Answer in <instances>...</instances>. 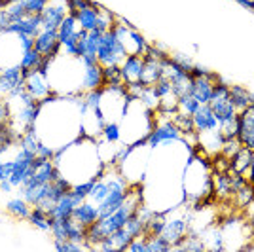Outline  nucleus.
<instances>
[{
  "mask_svg": "<svg viewBox=\"0 0 254 252\" xmlns=\"http://www.w3.org/2000/svg\"><path fill=\"white\" fill-rule=\"evenodd\" d=\"M52 0H23L21 4L25 6V10L29 15H34V13H42L44 8L50 4Z\"/></svg>",
  "mask_w": 254,
  "mask_h": 252,
  "instance_id": "obj_31",
  "label": "nucleus"
},
{
  "mask_svg": "<svg viewBox=\"0 0 254 252\" xmlns=\"http://www.w3.org/2000/svg\"><path fill=\"white\" fill-rule=\"evenodd\" d=\"M249 224H251V233L254 239V199L249 203Z\"/></svg>",
  "mask_w": 254,
  "mask_h": 252,
  "instance_id": "obj_42",
  "label": "nucleus"
},
{
  "mask_svg": "<svg viewBox=\"0 0 254 252\" xmlns=\"http://www.w3.org/2000/svg\"><path fill=\"white\" fill-rule=\"evenodd\" d=\"M2 34H27V36H32L36 38L40 31H42V13H34V15H27L25 19L17 23H10L8 27H2L0 29Z\"/></svg>",
  "mask_w": 254,
  "mask_h": 252,
  "instance_id": "obj_4",
  "label": "nucleus"
},
{
  "mask_svg": "<svg viewBox=\"0 0 254 252\" xmlns=\"http://www.w3.org/2000/svg\"><path fill=\"white\" fill-rule=\"evenodd\" d=\"M8 118H10V106H8L6 101L0 99V124H4Z\"/></svg>",
  "mask_w": 254,
  "mask_h": 252,
  "instance_id": "obj_41",
  "label": "nucleus"
},
{
  "mask_svg": "<svg viewBox=\"0 0 254 252\" xmlns=\"http://www.w3.org/2000/svg\"><path fill=\"white\" fill-rule=\"evenodd\" d=\"M186 231H188V222L184 218H180V216H175L171 220H165V228L161 231V237L165 241H169L173 245V249H175L186 237Z\"/></svg>",
  "mask_w": 254,
  "mask_h": 252,
  "instance_id": "obj_11",
  "label": "nucleus"
},
{
  "mask_svg": "<svg viewBox=\"0 0 254 252\" xmlns=\"http://www.w3.org/2000/svg\"><path fill=\"white\" fill-rule=\"evenodd\" d=\"M173 140H182V133H180V129L175 124L165 122V124H161V126H158L156 129L150 131L148 137H146V144L150 148H158L159 144L173 142Z\"/></svg>",
  "mask_w": 254,
  "mask_h": 252,
  "instance_id": "obj_5",
  "label": "nucleus"
},
{
  "mask_svg": "<svg viewBox=\"0 0 254 252\" xmlns=\"http://www.w3.org/2000/svg\"><path fill=\"white\" fill-rule=\"evenodd\" d=\"M61 42H59V32L52 29V31H46L42 29L40 34L34 38V50L42 53V55H52V57H59V52H61Z\"/></svg>",
  "mask_w": 254,
  "mask_h": 252,
  "instance_id": "obj_8",
  "label": "nucleus"
},
{
  "mask_svg": "<svg viewBox=\"0 0 254 252\" xmlns=\"http://www.w3.org/2000/svg\"><path fill=\"white\" fill-rule=\"evenodd\" d=\"M31 209L32 207L23 197H13L6 203V212L11 214L13 218H17V220H27L29 214H31Z\"/></svg>",
  "mask_w": 254,
  "mask_h": 252,
  "instance_id": "obj_20",
  "label": "nucleus"
},
{
  "mask_svg": "<svg viewBox=\"0 0 254 252\" xmlns=\"http://www.w3.org/2000/svg\"><path fill=\"white\" fill-rule=\"evenodd\" d=\"M103 137H105L106 142H118L120 137H122L120 126H118V124H106V126L103 127Z\"/></svg>",
  "mask_w": 254,
  "mask_h": 252,
  "instance_id": "obj_33",
  "label": "nucleus"
},
{
  "mask_svg": "<svg viewBox=\"0 0 254 252\" xmlns=\"http://www.w3.org/2000/svg\"><path fill=\"white\" fill-rule=\"evenodd\" d=\"M25 91L31 97H34V99H38V101H42V99H46V97H50L53 93L50 82L46 78H42L38 72H32L25 80Z\"/></svg>",
  "mask_w": 254,
  "mask_h": 252,
  "instance_id": "obj_13",
  "label": "nucleus"
},
{
  "mask_svg": "<svg viewBox=\"0 0 254 252\" xmlns=\"http://www.w3.org/2000/svg\"><path fill=\"white\" fill-rule=\"evenodd\" d=\"M103 76H105V85L120 84L122 82V68H120V64H103Z\"/></svg>",
  "mask_w": 254,
  "mask_h": 252,
  "instance_id": "obj_27",
  "label": "nucleus"
},
{
  "mask_svg": "<svg viewBox=\"0 0 254 252\" xmlns=\"http://www.w3.org/2000/svg\"><path fill=\"white\" fill-rule=\"evenodd\" d=\"M53 154H55V148L48 146L44 140H40V144H38V148H36V156L46 158V159H53Z\"/></svg>",
  "mask_w": 254,
  "mask_h": 252,
  "instance_id": "obj_37",
  "label": "nucleus"
},
{
  "mask_svg": "<svg viewBox=\"0 0 254 252\" xmlns=\"http://www.w3.org/2000/svg\"><path fill=\"white\" fill-rule=\"evenodd\" d=\"M78 21H76L74 15H70V13H66V17L63 19V23L59 25V29H57V32H59V42H61V46H63V42H66L68 38H72L76 32H78Z\"/></svg>",
  "mask_w": 254,
  "mask_h": 252,
  "instance_id": "obj_21",
  "label": "nucleus"
},
{
  "mask_svg": "<svg viewBox=\"0 0 254 252\" xmlns=\"http://www.w3.org/2000/svg\"><path fill=\"white\" fill-rule=\"evenodd\" d=\"M175 249H179V251H190V252H201L205 251V243L201 239H195V237H184Z\"/></svg>",
  "mask_w": 254,
  "mask_h": 252,
  "instance_id": "obj_30",
  "label": "nucleus"
},
{
  "mask_svg": "<svg viewBox=\"0 0 254 252\" xmlns=\"http://www.w3.org/2000/svg\"><path fill=\"white\" fill-rule=\"evenodd\" d=\"M72 218H74L80 226L89 228L91 224H95V222L99 220V207H97L95 203H91V201H84V203H80L78 207H74Z\"/></svg>",
  "mask_w": 254,
  "mask_h": 252,
  "instance_id": "obj_14",
  "label": "nucleus"
},
{
  "mask_svg": "<svg viewBox=\"0 0 254 252\" xmlns=\"http://www.w3.org/2000/svg\"><path fill=\"white\" fill-rule=\"evenodd\" d=\"M101 4L91 6V8H85V10H78L74 13L78 27L84 29V31H93L97 29V21H99V13H101Z\"/></svg>",
  "mask_w": 254,
  "mask_h": 252,
  "instance_id": "obj_17",
  "label": "nucleus"
},
{
  "mask_svg": "<svg viewBox=\"0 0 254 252\" xmlns=\"http://www.w3.org/2000/svg\"><path fill=\"white\" fill-rule=\"evenodd\" d=\"M0 34H2V31H0Z\"/></svg>",
  "mask_w": 254,
  "mask_h": 252,
  "instance_id": "obj_47",
  "label": "nucleus"
},
{
  "mask_svg": "<svg viewBox=\"0 0 254 252\" xmlns=\"http://www.w3.org/2000/svg\"><path fill=\"white\" fill-rule=\"evenodd\" d=\"M127 251H129V252H148V235L135 237L133 241L129 243Z\"/></svg>",
  "mask_w": 254,
  "mask_h": 252,
  "instance_id": "obj_34",
  "label": "nucleus"
},
{
  "mask_svg": "<svg viewBox=\"0 0 254 252\" xmlns=\"http://www.w3.org/2000/svg\"><path fill=\"white\" fill-rule=\"evenodd\" d=\"M66 13H68V10H66V6H64V0H61V2L52 0L42 11V29H46V31L55 29V31H57L59 25H61L63 19L66 17Z\"/></svg>",
  "mask_w": 254,
  "mask_h": 252,
  "instance_id": "obj_9",
  "label": "nucleus"
},
{
  "mask_svg": "<svg viewBox=\"0 0 254 252\" xmlns=\"http://www.w3.org/2000/svg\"><path fill=\"white\" fill-rule=\"evenodd\" d=\"M216 84L214 74H205V76H197L191 78L190 85H188V93L193 95L201 105H209L212 95V87Z\"/></svg>",
  "mask_w": 254,
  "mask_h": 252,
  "instance_id": "obj_6",
  "label": "nucleus"
},
{
  "mask_svg": "<svg viewBox=\"0 0 254 252\" xmlns=\"http://www.w3.org/2000/svg\"><path fill=\"white\" fill-rule=\"evenodd\" d=\"M127 55V48L124 40H120L116 36V32L112 29L103 34V40H101V46H99V52H97V59L101 64H122V61L126 59Z\"/></svg>",
  "mask_w": 254,
  "mask_h": 252,
  "instance_id": "obj_1",
  "label": "nucleus"
},
{
  "mask_svg": "<svg viewBox=\"0 0 254 252\" xmlns=\"http://www.w3.org/2000/svg\"><path fill=\"white\" fill-rule=\"evenodd\" d=\"M95 182H97V179H95V177H91V179L82 180V182H78V184H72V189H74V191H78L80 195H84L85 199H87V195H89L91 188L95 186Z\"/></svg>",
  "mask_w": 254,
  "mask_h": 252,
  "instance_id": "obj_35",
  "label": "nucleus"
},
{
  "mask_svg": "<svg viewBox=\"0 0 254 252\" xmlns=\"http://www.w3.org/2000/svg\"><path fill=\"white\" fill-rule=\"evenodd\" d=\"M6 15H8V21L10 23H17L25 19L29 13H27V10H25V6H23L21 2H15V4H10L6 8Z\"/></svg>",
  "mask_w": 254,
  "mask_h": 252,
  "instance_id": "obj_29",
  "label": "nucleus"
},
{
  "mask_svg": "<svg viewBox=\"0 0 254 252\" xmlns=\"http://www.w3.org/2000/svg\"><path fill=\"white\" fill-rule=\"evenodd\" d=\"M42 61V53L38 50H29V52H23L21 53V61H19V66L21 68H29V70H36L38 64Z\"/></svg>",
  "mask_w": 254,
  "mask_h": 252,
  "instance_id": "obj_25",
  "label": "nucleus"
},
{
  "mask_svg": "<svg viewBox=\"0 0 254 252\" xmlns=\"http://www.w3.org/2000/svg\"><path fill=\"white\" fill-rule=\"evenodd\" d=\"M237 138L245 148L254 152V103L237 116Z\"/></svg>",
  "mask_w": 254,
  "mask_h": 252,
  "instance_id": "obj_3",
  "label": "nucleus"
},
{
  "mask_svg": "<svg viewBox=\"0 0 254 252\" xmlns=\"http://www.w3.org/2000/svg\"><path fill=\"white\" fill-rule=\"evenodd\" d=\"M74 207H78V205H76L74 197L70 195V189H68L63 197L57 201L52 209L48 210V214H50L52 218H63V220H66V218H72Z\"/></svg>",
  "mask_w": 254,
  "mask_h": 252,
  "instance_id": "obj_16",
  "label": "nucleus"
},
{
  "mask_svg": "<svg viewBox=\"0 0 254 252\" xmlns=\"http://www.w3.org/2000/svg\"><path fill=\"white\" fill-rule=\"evenodd\" d=\"M105 85V76H103V64H87L84 66V78H82V91H91L97 87Z\"/></svg>",
  "mask_w": 254,
  "mask_h": 252,
  "instance_id": "obj_15",
  "label": "nucleus"
},
{
  "mask_svg": "<svg viewBox=\"0 0 254 252\" xmlns=\"http://www.w3.org/2000/svg\"><path fill=\"white\" fill-rule=\"evenodd\" d=\"M0 191H2V179H0Z\"/></svg>",
  "mask_w": 254,
  "mask_h": 252,
  "instance_id": "obj_46",
  "label": "nucleus"
},
{
  "mask_svg": "<svg viewBox=\"0 0 254 252\" xmlns=\"http://www.w3.org/2000/svg\"><path fill=\"white\" fill-rule=\"evenodd\" d=\"M201 106V103L190 93H184L179 97V110L180 114H186V116H193L195 110Z\"/></svg>",
  "mask_w": 254,
  "mask_h": 252,
  "instance_id": "obj_22",
  "label": "nucleus"
},
{
  "mask_svg": "<svg viewBox=\"0 0 254 252\" xmlns=\"http://www.w3.org/2000/svg\"><path fill=\"white\" fill-rule=\"evenodd\" d=\"M11 171H13V159H11V161H4L2 156H0V179L10 180Z\"/></svg>",
  "mask_w": 254,
  "mask_h": 252,
  "instance_id": "obj_36",
  "label": "nucleus"
},
{
  "mask_svg": "<svg viewBox=\"0 0 254 252\" xmlns=\"http://www.w3.org/2000/svg\"><path fill=\"white\" fill-rule=\"evenodd\" d=\"M239 6H243L247 10H253L254 11V0H235Z\"/></svg>",
  "mask_w": 254,
  "mask_h": 252,
  "instance_id": "obj_44",
  "label": "nucleus"
},
{
  "mask_svg": "<svg viewBox=\"0 0 254 252\" xmlns=\"http://www.w3.org/2000/svg\"><path fill=\"white\" fill-rule=\"evenodd\" d=\"M19 46H21V52H29L34 48V38L27 34H19Z\"/></svg>",
  "mask_w": 254,
  "mask_h": 252,
  "instance_id": "obj_38",
  "label": "nucleus"
},
{
  "mask_svg": "<svg viewBox=\"0 0 254 252\" xmlns=\"http://www.w3.org/2000/svg\"><path fill=\"white\" fill-rule=\"evenodd\" d=\"M84 249L82 243H74V241H64L63 243V252H80Z\"/></svg>",
  "mask_w": 254,
  "mask_h": 252,
  "instance_id": "obj_40",
  "label": "nucleus"
},
{
  "mask_svg": "<svg viewBox=\"0 0 254 252\" xmlns=\"http://www.w3.org/2000/svg\"><path fill=\"white\" fill-rule=\"evenodd\" d=\"M191 120H193V127H195V133H199V135H205V133H211L214 129H218V120H216V116L212 112V108L209 105H201L197 110H195V114L191 116Z\"/></svg>",
  "mask_w": 254,
  "mask_h": 252,
  "instance_id": "obj_10",
  "label": "nucleus"
},
{
  "mask_svg": "<svg viewBox=\"0 0 254 252\" xmlns=\"http://www.w3.org/2000/svg\"><path fill=\"white\" fill-rule=\"evenodd\" d=\"M27 220L31 222L34 228H38V230L42 231H52V222L53 218L48 214V210L40 207V205H34L31 209V214H29V218Z\"/></svg>",
  "mask_w": 254,
  "mask_h": 252,
  "instance_id": "obj_18",
  "label": "nucleus"
},
{
  "mask_svg": "<svg viewBox=\"0 0 254 252\" xmlns=\"http://www.w3.org/2000/svg\"><path fill=\"white\" fill-rule=\"evenodd\" d=\"M230 97H232V103L239 112L254 103V95L241 85H230Z\"/></svg>",
  "mask_w": 254,
  "mask_h": 252,
  "instance_id": "obj_19",
  "label": "nucleus"
},
{
  "mask_svg": "<svg viewBox=\"0 0 254 252\" xmlns=\"http://www.w3.org/2000/svg\"><path fill=\"white\" fill-rule=\"evenodd\" d=\"M233 169L237 171V173H243L249 169V165H251V159H253V150H249V148H241L235 156H233Z\"/></svg>",
  "mask_w": 254,
  "mask_h": 252,
  "instance_id": "obj_24",
  "label": "nucleus"
},
{
  "mask_svg": "<svg viewBox=\"0 0 254 252\" xmlns=\"http://www.w3.org/2000/svg\"><path fill=\"white\" fill-rule=\"evenodd\" d=\"M245 173L249 175V182L254 186V152H253V159H251V165H249V169H247Z\"/></svg>",
  "mask_w": 254,
  "mask_h": 252,
  "instance_id": "obj_43",
  "label": "nucleus"
},
{
  "mask_svg": "<svg viewBox=\"0 0 254 252\" xmlns=\"http://www.w3.org/2000/svg\"><path fill=\"white\" fill-rule=\"evenodd\" d=\"M173 59H175V61H177V63H179L180 66L184 68V70H188V72H191V68H193V63H191L190 59L186 57V55H175Z\"/></svg>",
  "mask_w": 254,
  "mask_h": 252,
  "instance_id": "obj_39",
  "label": "nucleus"
},
{
  "mask_svg": "<svg viewBox=\"0 0 254 252\" xmlns=\"http://www.w3.org/2000/svg\"><path fill=\"white\" fill-rule=\"evenodd\" d=\"M108 184H106V180H97L95 186L91 188V191H89V195H87V199L91 201V203H95V205H99V203H103V201L106 199V195H108Z\"/></svg>",
  "mask_w": 254,
  "mask_h": 252,
  "instance_id": "obj_26",
  "label": "nucleus"
},
{
  "mask_svg": "<svg viewBox=\"0 0 254 252\" xmlns=\"http://www.w3.org/2000/svg\"><path fill=\"white\" fill-rule=\"evenodd\" d=\"M110 239H112V243H114V247H116V251H127V247H129V243L133 241L135 237L127 231V228L124 226V228H120V230H116L114 233H110L108 235Z\"/></svg>",
  "mask_w": 254,
  "mask_h": 252,
  "instance_id": "obj_23",
  "label": "nucleus"
},
{
  "mask_svg": "<svg viewBox=\"0 0 254 252\" xmlns=\"http://www.w3.org/2000/svg\"><path fill=\"white\" fill-rule=\"evenodd\" d=\"M11 188H13V186H11L10 180H2V191H4V193H10Z\"/></svg>",
  "mask_w": 254,
  "mask_h": 252,
  "instance_id": "obj_45",
  "label": "nucleus"
},
{
  "mask_svg": "<svg viewBox=\"0 0 254 252\" xmlns=\"http://www.w3.org/2000/svg\"><path fill=\"white\" fill-rule=\"evenodd\" d=\"M127 195H129V188L127 189H110L108 195H106V199L97 205V207H99V220H101V218H106V216H110L114 210L120 209V207L124 205V201L127 199Z\"/></svg>",
  "mask_w": 254,
  "mask_h": 252,
  "instance_id": "obj_12",
  "label": "nucleus"
},
{
  "mask_svg": "<svg viewBox=\"0 0 254 252\" xmlns=\"http://www.w3.org/2000/svg\"><path fill=\"white\" fill-rule=\"evenodd\" d=\"M142 66H144V59H142V55L129 53L126 59L122 61V64H120V68H122V82H124L126 85L140 82Z\"/></svg>",
  "mask_w": 254,
  "mask_h": 252,
  "instance_id": "obj_7",
  "label": "nucleus"
},
{
  "mask_svg": "<svg viewBox=\"0 0 254 252\" xmlns=\"http://www.w3.org/2000/svg\"><path fill=\"white\" fill-rule=\"evenodd\" d=\"M175 126L180 129V133H195V127H193L191 116L179 114L177 118H175Z\"/></svg>",
  "mask_w": 254,
  "mask_h": 252,
  "instance_id": "obj_32",
  "label": "nucleus"
},
{
  "mask_svg": "<svg viewBox=\"0 0 254 252\" xmlns=\"http://www.w3.org/2000/svg\"><path fill=\"white\" fill-rule=\"evenodd\" d=\"M173 251V245L165 241L161 235H148V252H169Z\"/></svg>",
  "mask_w": 254,
  "mask_h": 252,
  "instance_id": "obj_28",
  "label": "nucleus"
},
{
  "mask_svg": "<svg viewBox=\"0 0 254 252\" xmlns=\"http://www.w3.org/2000/svg\"><path fill=\"white\" fill-rule=\"evenodd\" d=\"M34 159H36V154L31 152V150H27V148H21L15 154V158H13V171H11L10 177V182L13 188H19L25 180L36 173Z\"/></svg>",
  "mask_w": 254,
  "mask_h": 252,
  "instance_id": "obj_2",
  "label": "nucleus"
}]
</instances>
